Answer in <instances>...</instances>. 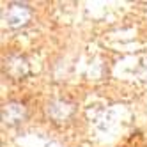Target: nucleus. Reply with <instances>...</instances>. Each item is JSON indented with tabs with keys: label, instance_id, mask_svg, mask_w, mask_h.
<instances>
[{
	"label": "nucleus",
	"instance_id": "f257e3e1",
	"mask_svg": "<svg viewBox=\"0 0 147 147\" xmlns=\"http://www.w3.org/2000/svg\"><path fill=\"white\" fill-rule=\"evenodd\" d=\"M4 18V23L11 28H20V27H25L30 18H32V11L30 7L25 4H11L2 14Z\"/></svg>",
	"mask_w": 147,
	"mask_h": 147
},
{
	"label": "nucleus",
	"instance_id": "f03ea898",
	"mask_svg": "<svg viewBox=\"0 0 147 147\" xmlns=\"http://www.w3.org/2000/svg\"><path fill=\"white\" fill-rule=\"evenodd\" d=\"M25 115H27V108L22 103L11 101L2 107V121L5 124H18L25 119Z\"/></svg>",
	"mask_w": 147,
	"mask_h": 147
},
{
	"label": "nucleus",
	"instance_id": "7ed1b4c3",
	"mask_svg": "<svg viewBox=\"0 0 147 147\" xmlns=\"http://www.w3.org/2000/svg\"><path fill=\"white\" fill-rule=\"evenodd\" d=\"M5 69L13 78H23L28 73V64H27V60L23 57L13 55V57H9L5 60Z\"/></svg>",
	"mask_w": 147,
	"mask_h": 147
},
{
	"label": "nucleus",
	"instance_id": "20e7f679",
	"mask_svg": "<svg viewBox=\"0 0 147 147\" xmlns=\"http://www.w3.org/2000/svg\"><path fill=\"white\" fill-rule=\"evenodd\" d=\"M73 112V107L64 101H53L51 105H48V115L53 117L55 121H64L69 117V113Z\"/></svg>",
	"mask_w": 147,
	"mask_h": 147
}]
</instances>
